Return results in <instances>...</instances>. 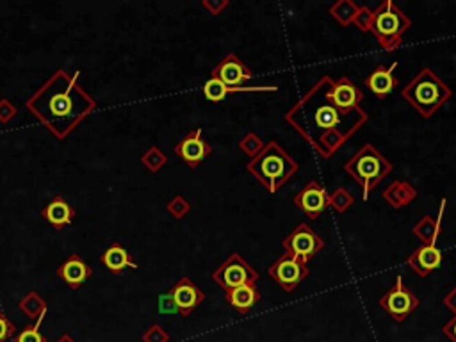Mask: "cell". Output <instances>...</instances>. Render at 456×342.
<instances>
[{
	"label": "cell",
	"instance_id": "6da1fadb",
	"mask_svg": "<svg viewBox=\"0 0 456 342\" xmlns=\"http://www.w3.org/2000/svg\"><path fill=\"white\" fill-rule=\"evenodd\" d=\"M330 82L332 77L323 75L284 116L323 159L334 157L369 122V114L360 107L339 109L328 98Z\"/></svg>",
	"mask_w": 456,
	"mask_h": 342
},
{
	"label": "cell",
	"instance_id": "7a4b0ae2",
	"mask_svg": "<svg viewBox=\"0 0 456 342\" xmlns=\"http://www.w3.org/2000/svg\"><path fill=\"white\" fill-rule=\"evenodd\" d=\"M77 77L79 71L68 79L66 88H59V73H56L25 104L27 109H31L36 118L41 119L59 139H65L66 134L73 130L80 119L86 118L93 109H97V102L89 95L75 100V97H80L84 93L77 86Z\"/></svg>",
	"mask_w": 456,
	"mask_h": 342
},
{
	"label": "cell",
	"instance_id": "3957f363",
	"mask_svg": "<svg viewBox=\"0 0 456 342\" xmlns=\"http://www.w3.org/2000/svg\"><path fill=\"white\" fill-rule=\"evenodd\" d=\"M299 170V164L290 157L277 141H269L260 154L248 161L246 171L259 180L269 193L280 191L282 185Z\"/></svg>",
	"mask_w": 456,
	"mask_h": 342
},
{
	"label": "cell",
	"instance_id": "277c9868",
	"mask_svg": "<svg viewBox=\"0 0 456 342\" xmlns=\"http://www.w3.org/2000/svg\"><path fill=\"white\" fill-rule=\"evenodd\" d=\"M401 97L422 118L428 119L453 97V91L439 75L426 66L401 89Z\"/></svg>",
	"mask_w": 456,
	"mask_h": 342
},
{
	"label": "cell",
	"instance_id": "5b68a950",
	"mask_svg": "<svg viewBox=\"0 0 456 342\" xmlns=\"http://www.w3.org/2000/svg\"><path fill=\"white\" fill-rule=\"evenodd\" d=\"M344 171L362 185V198L367 202L371 191L376 189L378 184L392 171V164L382 152H378L371 143H367L353 157H350V161L344 164Z\"/></svg>",
	"mask_w": 456,
	"mask_h": 342
},
{
	"label": "cell",
	"instance_id": "8992f818",
	"mask_svg": "<svg viewBox=\"0 0 456 342\" xmlns=\"http://www.w3.org/2000/svg\"><path fill=\"white\" fill-rule=\"evenodd\" d=\"M412 27V20L392 2L385 0L373 11L371 34L383 50H396L401 45L403 34Z\"/></svg>",
	"mask_w": 456,
	"mask_h": 342
},
{
	"label": "cell",
	"instance_id": "52a82bcc",
	"mask_svg": "<svg viewBox=\"0 0 456 342\" xmlns=\"http://www.w3.org/2000/svg\"><path fill=\"white\" fill-rule=\"evenodd\" d=\"M212 280L227 293V290L237 289L242 285L255 284L259 280V271L246 262L241 253H232L220 268L212 273Z\"/></svg>",
	"mask_w": 456,
	"mask_h": 342
},
{
	"label": "cell",
	"instance_id": "ba28073f",
	"mask_svg": "<svg viewBox=\"0 0 456 342\" xmlns=\"http://www.w3.org/2000/svg\"><path fill=\"white\" fill-rule=\"evenodd\" d=\"M378 303H380V307H382L392 319L398 321V323H403V321L412 316V312L419 307V298L404 285L403 277L398 275L394 280V285L383 294Z\"/></svg>",
	"mask_w": 456,
	"mask_h": 342
},
{
	"label": "cell",
	"instance_id": "9c48e42d",
	"mask_svg": "<svg viewBox=\"0 0 456 342\" xmlns=\"http://www.w3.org/2000/svg\"><path fill=\"white\" fill-rule=\"evenodd\" d=\"M268 275L280 285L282 289L293 293L303 284V280H307L310 275V268H308V264L301 262L298 257L284 253L269 266Z\"/></svg>",
	"mask_w": 456,
	"mask_h": 342
},
{
	"label": "cell",
	"instance_id": "30bf717a",
	"mask_svg": "<svg viewBox=\"0 0 456 342\" xmlns=\"http://www.w3.org/2000/svg\"><path fill=\"white\" fill-rule=\"evenodd\" d=\"M282 244H284L285 253L294 255L301 262L308 264L325 248V239L317 236L307 223H298V227L293 228V232L285 237Z\"/></svg>",
	"mask_w": 456,
	"mask_h": 342
},
{
	"label": "cell",
	"instance_id": "8fae6325",
	"mask_svg": "<svg viewBox=\"0 0 456 342\" xmlns=\"http://www.w3.org/2000/svg\"><path fill=\"white\" fill-rule=\"evenodd\" d=\"M293 203L298 207L308 220H317L330 207V193L319 182L310 180L305 187L294 196Z\"/></svg>",
	"mask_w": 456,
	"mask_h": 342
},
{
	"label": "cell",
	"instance_id": "7c38bea8",
	"mask_svg": "<svg viewBox=\"0 0 456 342\" xmlns=\"http://www.w3.org/2000/svg\"><path fill=\"white\" fill-rule=\"evenodd\" d=\"M202 134V128H194V130L187 132L175 146V154L179 155L189 168H198L212 154L211 143L203 139Z\"/></svg>",
	"mask_w": 456,
	"mask_h": 342
},
{
	"label": "cell",
	"instance_id": "4fadbf2b",
	"mask_svg": "<svg viewBox=\"0 0 456 342\" xmlns=\"http://www.w3.org/2000/svg\"><path fill=\"white\" fill-rule=\"evenodd\" d=\"M211 77L221 80L228 88H239L246 80L253 79V71L241 61L237 54H228L221 59V62L212 70Z\"/></svg>",
	"mask_w": 456,
	"mask_h": 342
},
{
	"label": "cell",
	"instance_id": "5bb4252c",
	"mask_svg": "<svg viewBox=\"0 0 456 342\" xmlns=\"http://www.w3.org/2000/svg\"><path fill=\"white\" fill-rule=\"evenodd\" d=\"M170 296L171 299H173V303H175V307L176 310H179L180 316L184 317L191 316L194 308L205 299V294L198 289L196 284L187 277L180 278V280L171 287Z\"/></svg>",
	"mask_w": 456,
	"mask_h": 342
},
{
	"label": "cell",
	"instance_id": "9a60e30c",
	"mask_svg": "<svg viewBox=\"0 0 456 342\" xmlns=\"http://www.w3.org/2000/svg\"><path fill=\"white\" fill-rule=\"evenodd\" d=\"M328 98L339 109H355V107H360V102L364 100V91L347 77H341L339 80L330 82Z\"/></svg>",
	"mask_w": 456,
	"mask_h": 342
},
{
	"label": "cell",
	"instance_id": "2e32d148",
	"mask_svg": "<svg viewBox=\"0 0 456 342\" xmlns=\"http://www.w3.org/2000/svg\"><path fill=\"white\" fill-rule=\"evenodd\" d=\"M444 255L435 244H421L407 259V266L415 273L417 277L426 278L428 275L440 268Z\"/></svg>",
	"mask_w": 456,
	"mask_h": 342
},
{
	"label": "cell",
	"instance_id": "e0dca14e",
	"mask_svg": "<svg viewBox=\"0 0 456 342\" xmlns=\"http://www.w3.org/2000/svg\"><path fill=\"white\" fill-rule=\"evenodd\" d=\"M396 66H398V62H392V66H378L365 77L364 86L373 93L374 97L385 98L387 95H391L394 91L396 86L399 84V80L392 73L396 70Z\"/></svg>",
	"mask_w": 456,
	"mask_h": 342
},
{
	"label": "cell",
	"instance_id": "ac0fdd59",
	"mask_svg": "<svg viewBox=\"0 0 456 342\" xmlns=\"http://www.w3.org/2000/svg\"><path fill=\"white\" fill-rule=\"evenodd\" d=\"M57 275L62 278L65 284H68L70 289H79L80 285L91 277L93 269L80 259L79 255H71L59 266Z\"/></svg>",
	"mask_w": 456,
	"mask_h": 342
},
{
	"label": "cell",
	"instance_id": "d6986e66",
	"mask_svg": "<svg viewBox=\"0 0 456 342\" xmlns=\"http://www.w3.org/2000/svg\"><path fill=\"white\" fill-rule=\"evenodd\" d=\"M277 86H239V88H228V86H225L221 80L214 79V77H211V79L203 84V95H205L207 100L212 102V104H218V102L225 100V98H227L228 95H232V93L277 91Z\"/></svg>",
	"mask_w": 456,
	"mask_h": 342
},
{
	"label": "cell",
	"instance_id": "ffe728a7",
	"mask_svg": "<svg viewBox=\"0 0 456 342\" xmlns=\"http://www.w3.org/2000/svg\"><path fill=\"white\" fill-rule=\"evenodd\" d=\"M225 299H227L230 307L236 308V312H239V314H248V312L260 301V293L259 289L255 287V284H248L242 285V287H237V289L227 290V293H225Z\"/></svg>",
	"mask_w": 456,
	"mask_h": 342
},
{
	"label": "cell",
	"instance_id": "44dd1931",
	"mask_svg": "<svg viewBox=\"0 0 456 342\" xmlns=\"http://www.w3.org/2000/svg\"><path fill=\"white\" fill-rule=\"evenodd\" d=\"M41 216L54 228L61 230V228H65L66 225H70L73 221L75 209L62 196H56L49 205L41 209Z\"/></svg>",
	"mask_w": 456,
	"mask_h": 342
},
{
	"label": "cell",
	"instance_id": "7402d4cb",
	"mask_svg": "<svg viewBox=\"0 0 456 342\" xmlns=\"http://www.w3.org/2000/svg\"><path fill=\"white\" fill-rule=\"evenodd\" d=\"M444 211H446V198H442L439 209V216L437 220H433L431 216H424L419 223L413 227V236L422 242V244H435L439 241V236L442 232V218Z\"/></svg>",
	"mask_w": 456,
	"mask_h": 342
},
{
	"label": "cell",
	"instance_id": "603a6c76",
	"mask_svg": "<svg viewBox=\"0 0 456 342\" xmlns=\"http://www.w3.org/2000/svg\"><path fill=\"white\" fill-rule=\"evenodd\" d=\"M383 200H385L392 209H403V207L410 205L417 198V189L413 187L410 182L404 180H394L391 185H387L382 193Z\"/></svg>",
	"mask_w": 456,
	"mask_h": 342
},
{
	"label": "cell",
	"instance_id": "cb8c5ba5",
	"mask_svg": "<svg viewBox=\"0 0 456 342\" xmlns=\"http://www.w3.org/2000/svg\"><path fill=\"white\" fill-rule=\"evenodd\" d=\"M102 262H104V266H106L111 273H114V275H119L123 269L127 268H134V269L137 268V264L132 260L130 253H128L122 244H118V242L104 251V255H102Z\"/></svg>",
	"mask_w": 456,
	"mask_h": 342
},
{
	"label": "cell",
	"instance_id": "d4e9b609",
	"mask_svg": "<svg viewBox=\"0 0 456 342\" xmlns=\"http://www.w3.org/2000/svg\"><path fill=\"white\" fill-rule=\"evenodd\" d=\"M358 4H355L353 0H337L335 4L330 5V14L334 20H337L342 27L353 25L356 13H358Z\"/></svg>",
	"mask_w": 456,
	"mask_h": 342
},
{
	"label": "cell",
	"instance_id": "484cf974",
	"mask_svg": "<svg viewBox=\"0 0 456 342\" xmlns=\"http://www.w3.org/2000/svg\"><path fill=\"white\" fill-rule=\"evenodd\" d=\"M20 310L25 314L29 319H38L40 316H43V314H47V303H45V299H41V296L38 293H29L25 296V298L20 301Z\"/></svg>",
	"mask_w": 456,
	"mask_h": 342
},
{
	"label": "cell",
	"instance_id": "4316f807",
	"mask_svg": "<svg viewBox=\"0 0 456 342\" xmlns=\"http://www.w3.org/2000/svg\"><path fill=\"white\" fill-rule=\"evenodd\" d=\"M353 203H355V196L346 187H337L334 193H330V207L339 214L350 211Z\"/></svg>",
	"mask_w": 456,
	"mask_h": 342
},
{
	"label": "cell",
	"instance_id": "83f0119b",
	"mask_svg": "<svg viewBox=\"0 0 456 342\" xmlns=\"http://www.w3.org/2000/svg\"><path fill=\"white\" fill-rule=\"evenodd\" d=\"M168 163V157L157 148V146H152V148L146 150V154L141 157V164L146 168L152 173H157V171L163 170Z\"/></svg>",
	"mask_w": 456,
	"mask_h": 342
},
{
	"label": "cell",
	"instance_id": "f1b7e54d",
	"mask_svg": "<svg viewBox=\"0 0 456 342\" xmlns=\"http://www.w3.org/2000/svg\"><path fill=\"white\" fill-rule=\"evenodd\" d=\"M264 146L266 145H264V141L260 139L257 132H248V134L239 141V148H241L250 159H253L255 155L260 154Z\"/></svg>",
	"mask_w": 456,
	"mask_h": 342
},
{
	"label": "cell",
	"instance_id": "f546056e",
	"mask_svg": "<svg viewBox=\"0 0 456 342\" xmlns=\"http://www.w3.org/2000/svg\"><path fill=\"white\" fill-rule=\"evenodd\" d=\"M43 319H45V314L34 321V325L27 326L25 330H22V332L16 335L14 342H47V337L41 335V332H40V326H41V323H43Z\"/></svg>",
	"mask_w": 456,
	"mask_h": 342
},
{
	"label": "cell",
	"instance_id": "4dcf8cb0",
	"mask_svg": "<svg viewBox=\"0 0 456 342\" xmlns=\"http://www.w3.org/2000/svg\"><path fill=\"white\" fill-rule=\"evenodd\" d=\"M166 211L170 212L175 220H182V218L187 216L189 211H191V203H189L182 194H176V196L171 198V202L166 205Z\"/></svg>",
	"mask_w": 456,
	"mask_h": 342
},
{
	"label": "cell",
	"instance_id": "1f68e13d",
	"mask_svg": "<svg viewBox=\"0 0 456 342\" xmlns=\"http://www.w3.org/2000/svg\"><path fill=\"white\" fill-rule=\"evenodd\" d=\"M353 25L362 32H371V25H373V9L367 5H360L358 13H356Z\"/></svg>",
	"mask_w": 456,
	"mask_h": 342
},
{
	"label": "cell",
	"instance_id": "d6a6232c",
	"mask_svg": "<svg viewBox=\"0 0 456 342\" xmlns=\"http://www.w3.org/2000/svg\"><path fill=\"white\" fill-rule=\"evenodd\" d=\"M143 342H170V335L161 325H152L143 334Z\"/></svg>",
	"mask_w": 456,
	"mask_h": 342
},
{
	"label": "cell",
	"instance_id": "836d02e7",
	"mask_svg": "<svg viewBox=\"0 0 456 342\" xmlns=\"http://www.w3.org/2000/svg\"><path fill=\"white\" fill-rule=\"evenodd\" d=\"M16 116V107L9 102V98L0 100V123H9Z\"/></svg>",
	"mask_w": 456,
	"mask_h": 342
},
{
	"label": "cell",
	"instance_id": "e575fe53",
	"mask_svg": "<svg viewBox=\"0 0 456 342\" xmlns=\"http://www.w3.org/2000/svg\"><path fill=\"white\" fill-rule=\"evenodd\" d=\"M14 335V325L5 317V314L0 310V342H5L9 337Z\"/></svg>",
	"mask_w": 456,
	"mask_h": 342
},
{
	"label": "cell",
	"instance_id": "d590c367",
	"mask_svg": "<svg viewBox=\"0 0 456 342\" xmlns=\"http://www.w3.org/2000/svg\"><path fill=\"white\" fill-rule=\"evenodd\" d=\"M203 8L212 14V16H218L228 8V0H203L202 2Z\"/></svg>",
	"mask_w": 456,
	"mask_h": 342
},
{
	"label": "cell",
	"instance_id": "8d00e7d4",
	"mask_svg": "<svg viewBox=\"0 0 456 342\" xmlns=\"http://www.w3.org/2000/svg\"><path fill=\"white\" fill-rule=\"evenodd\" d=\"M159 310L163 312V314H173V312L179 314V310H176V307H175V303H173V299H171L170 293L163 294V296L159 298Z\"/></svg>",
	"mask_w": 456,
	"mask_h": 342
},
{
	"label": "cell",
	"instance_id": "74e56055",
	"mask_svg": "<svg viewBox=\"0 0 456 342\" xmlns=\"http://www.w3.org/2000/svg\"><path fill=\"white\" fill-rule=\"evenodd\" d=\"M442 332H444V335L449 339V341L456 342V314L448 321V323H446V325H444Z\"/></svg>",
	"mask_w": 456,
	"mask_h": 342
},
{
	"label": "cell",
	"instance_id": "f35d334b",
	"mask_svg": "<svg viewBox=\"0 0 456 342\" xmlns=\"http://www.w3.org/2000/svg\"><path fill=\"white\" fill-rule=\"evenodd\" d=\"M444 305H446V308H449L453 314H456V287H453V289L446 294V298H444Z\"/></svg>",
	"mask_w": 456,
	"mask_h": 342
},
{
	"label": "cell",
	"instance_id": "ab89813d",
	"mask_svg": "<svg viewBox=\"0 0 456 342\" xmlns=\"http://www.w3.org/2000/svg\"><path fill=\"white\" fill-rule=\"evenodd\" d=\"M57 342H77V341H75V339L71 337V335L65 334V335H61V337H59V341H57Z\"/></svg>",
	"mask_w": 456,
	"mask_h": 342
}]
</instances>
